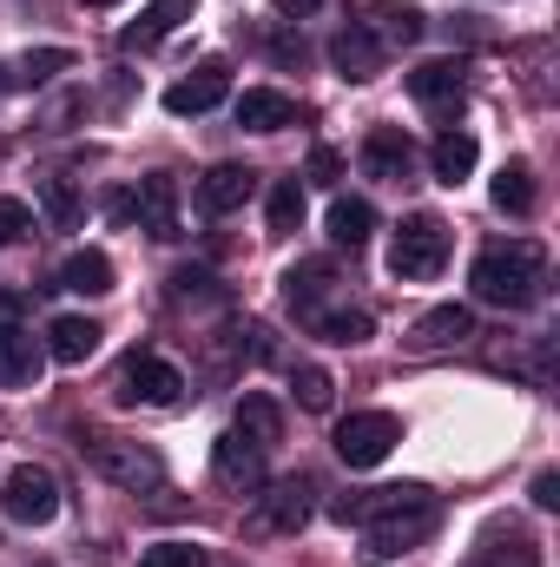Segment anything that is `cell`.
Returning a JSON list of instances; mask_svg holds the SVG:
<instances>
[{
  "instance_id": "1",
  "label": "cell",
  "mask_w": 560,
  "mask_h": 567,
  "mask_svg": "<svg viewBox=\"0 0 560 567\" xmlns=\"http://www.w3.org/2000/svg\"><path fill=\"white\" fill-rule=\"evenodd\" d=\"M468 290H475V303H495V310H528V303H541V290H548V251H541L535 238L495 245V251H481V258H475Z\"/></svg>"
},
{
  "instance_id": "2",
  "label": "cell",
  "mask_w": 560,
  "mask_h": 567,
  "mask_svg": "<svg viewBox=\"0 0 560 567\" xmlns=\"http://www.w3.org/2000/svg\"><path fill=\"white\" fill-rule=\"evenodd\" d=\"M80 455L93 462V475H106V482L126 488V495H145V488L165 482V462H158L145 442H126V435H86Z\"/></svg>"
},
{
  "instance_id": "3",
  "label": "cell",
  "mask_w": 560,
  "mask_h": 567,
  "mask_svg": "<svg viewBox=\"0 0 560 567\" xmlns=\"http://www.w3.org/2000/svg\"><path fill=\"white\" fill-rule=\"evenodd\" d=\"M442 265H448V225L435 212L403 218L396 225V245H390V278L428 284V278H442Z\"/></svg>"
},
{
  "instance_id": "4",
  "label": "cell",
  "mask_w": 560,
  "mask_h": 567,
  "mask_svg": "<svg viewBox=\"0 0 560 567\" xmlns=\"http://www.w3.org/2000/svg\"><path fill=\"white\" fill-rule=\"evenodd\" d=\"M113 396L133 410H172L178 396H185V377H178V363H165V357H152V350H133L126 363H120V377H113Z\"/></svg>"
},
{
  "instance_id": "5",
  "label": "cell",
  "mask_w": 560,
  "mask_h": 567,
  "mask_svg": "<svg viewBox=\"0 0 560 567\" xmlns=\"http://www.w3.org/2000/svg\"><path fill=\"white\" fill-rule=\"evenodd\" d=\"M0 515L20 522V528H46V522L60 515V482H53L40 462L7 468V482H0Z\"/></svg>"
},
{
  "instance_id": "6",
  "label": "cell",
  "mask_w": 560,
  "mask_h": 567,
  "mask_svg": "<svg viewBox=\"0 0 560 567\" xmlns=\"http://www.w3.org/2000/svg\"><path fill=\"white\" fill-rule=\"evenodd\" d=\"M396 442H403V416H390V410H356L336 423V455L350 468H376Z\"/></svg>"
},
{
  "instance_id": "7",
  "label": "cell",
  "mask_w": 560,
  "mask_h": 567,
  "mask_svg": "<svg viewBox=\"0 0 560 567\" xmlns=\"http://www.w3.org/2000/svg\"><path fill=\"white\" fill-rule=\"evenodd\" d=\"M435 522H442L435 495H428V502H416V508H396V515L370 522V548H363V561H396V555H409L416 542H428V535H435Z\"/></svg>"
},
{
  "instance_id": "8",
  "label": "cell",
  "mask_w": 560,
  "mask_h": 567,
  "mask_svg": "<svg viewBox=\"0 0 560 567\" xmlns=\"http://www.w3.org/2000/svg\"><path fill=\"white\" fill-rule=\"evenodd\" d=\"M310 508H317V482H310V475H283V482H271V488L258 495L251 528H258V535H297V528L310 522Z\"/></svg>"
},
{
  "instance_id": "9",
  "label": "cell",
  "mask_w": 560,
  "mask_h": 567,
  "mask_svg": "<svg viewBox=\"0 0 560 567\" xmlns=\"http://www.w3.org/2000/svg\"><path fill=\"white\" fill-rule=\"evenodd\" d=\"M416 502H428L422 482H383V488H363V495H336L330 515H336L343 528H370V522H383V515H396V508H416Z\"/></svg>"
},
{
  "instance_id": "10",
  "label": "cell",
  "mask_w": 560,
  "mask_h": 567,
  "mask_svg": "<svg viewBox=\"0 0 560 567\" xmlns=\"http://www.w3.org/2000/svg\"><path fill=\"white\" fill-rule=\"evenodd\" d=\"M211 475H218V488L251 495V488H265V449H258L245 429H225V435L211 442Z\"/></svg>"
},
{
  "instance_id": "11",
  "label": "cell",
  "mask_w": 560,
  "mask_h": 567,
  "mask_svg": "<svg viewBox=\"0 0 560 567\" xmlns=\"http://www.w3.org/2000/svg\"><path fill=\"white\" fill-rule=\"evenodd\" d=\"M356 165H363V178H376V185H403L409 172H416V145L409 133H396V126H376L363 152H356Z\"/></svg>"
},
{
  "instance_id": "12",
  "label": "cell",
  "mask_w": 560,
  "mask_h": 567,
  "mask_svg": "<svg viewBox=\"0 0 560 567\" xmlns=\"http://www.w3.org/2000/svg\"><path fill=\"white\" fill-rule=\"evenodd\" d=\"M46 363V343L27 323H0V390H33Z\"/></svg>"
},
{
  "instance_id": "13",
  "label": "cell",
  "mask_w": 560,
  "mask_h": 567,
  "mask_svg": "<svg viewBox=\"0 0 560 567\" xmlns=\"http://www.w3.org/2000/svg\"><path fill=\"white\" fill-rule=\"evenodd\" d=\"M330 66L343 73V80H376L383 73V40L363 27V20H350V27H336V40H330Z\"/></svg>"
},
{
  "instance_id": "14",
  "label": "cell",
  "mask_w": 560,
  "mask_h": 567,
  "mask_svg": "<svg viewBox=\"0 0 560 567\" xmlns=\"http://www.w3.org/2000/svg\"><path fill=\"white\" fill-rule=\"evenodd\" d=\"M258 198V172L251 165H211L205 178H198V205L211 212V218H231V212H245Z\"/></svg>"
},
{
  "instance_id": "15",
  "label": "cell",
  "mask_w": 560,
  "mask_h": 567,
  "mask_svg": "<svg viewBox=\"0 0 560 567\" xmlns=\"http://www.w3.org/2000/svg\"><path fill=\"white\" fill-rule=\"evenodd\" d=\"M330 284H336V271L323 265V258H310V265H290L283 271V303H290V317L310 330V317L317 310H330Z\"/></svg>"
},
{
  "instance_id": "16",
  "label": "cell",
  "mask_w": 560,
  "mask_h": 567,
  "mask_svg": "<svg viewBox=\"0 0 560 567\" xmlns=\"http://www.w3.org/2000/svg\"><path fill=\"white\" fill-rule=\"evenodd\" d=\"M225 93H231V80H225V66H198L191 80H178V86H165V113H172V120H198V113H211V106H225Z\"/></svg>"
},
{
  "instance_id": "17",
  "label": "cell",
  "mask_w": 560,
  "mask_h": 567,
  "mask_svg": "<svg viewBox=\"0 0 560 567\" xmlns=\"http://www.w3.org/2000/svg\"><path fill=\"white\" fill-rule=\"evenodd\" d=\"M462 86H468L462 60H422L416 73H409V93H416L428 113H455L462 106Z\"/></svg>"
},
{
  "instance_id": "18",
  "label": "cell",
  "mask_w": 560,
  "mask_h": 567,
  "mask_svg": "<svg viewBox=\"0 0 560 567\" xmlns=\"http://www.w3.org/2000/svg\"><path fill=\"white\" fill-rule=\"evenodd\" d=\"M133 198H139V212H133V218H139L158 245H165V238H178V178H172V172H152Z\"/></svg>"
},
{
  "instance_id": "19",
  "label": "cell",
  "mask_w": 560,
  "mask_h": 567,
  "mask_svg": "<svg viewBox=\"0 0 560 567\" xmlns=\"http://www.w3.org/2000/svg\"><path fill=\"white\" fill-rule=\"evenodd\" d=\"M238 126L245 133H283V126H297V100L278 93V86H251V93H238Z\"/></svg>"
},
{
  "instance_id": "20",
  "label": "cell",
  "mask_w": 560,
  "mask_h": 567,
  "mask_svg": "<svg viewBox=\"0 0 560 567\" xmlns=\"http://www.w3.org/2000/svg\"><path fill=\"white\" fill-rule=\"evenodd\" d=\"M462 337H475V310L468 303H442L409 330V350H455Z\"/></svg>"
},
{
  "instance_id": "21",
  "label": "cell",
  "mask_w": 560,
  "mask_h": 567,
  "mask_svg": "<svg viewBox=\"0 0 560 567\" xmlns=\"http://www.w3.org/2000/svg\"><path fill=\"white\" fill-rule=\"evenodd\" d=\"M100 337H106V330H100L93 317H53V323H46V357H53V363H86V357L100 350Z\"/></svg>"
},
{
  "instance_id": "22",
  "label": "cell",
  "mask_w": 560,
  "mask_h": 567,
  "mask_svg": "<svg viewBox=\"0 0 560 567\" xmlns=\"http://www.w3.org/2000/svg\"><path fill=\"white\" fill-rule=\"evenodd\" d=\"M191 13H198V0H152L139 20L120 33V47H133V53H139V47H158V40H165L178 20H191Z\"/></svg>"
},
{
  "instance_id": "23",
  "label": "cell",
  "mask_w": 560,
  "mask_h": 567,
  "mask_svg": "<svg viewBox=\"0 0 560 567\" xmlns=\"http://www.w3.org/2000/svg\"><path fill=\"white\" fill-rule=\"evenodd\" d=\"M310 330H317L323 343L356 350V343H370V337H376V317H370V310H350V303H330V310H317V317H310Z\"/></svg>"
},
{
  "instance_id": "24",
  "label": "cell",
  "mask_w": 560,
  "mask_h": 567,
  "mask_svg": "<svg viewBox=\"0 0 560 567\" xmlns=\"http://www.w3.org/2000/svg\"><path fill=\"white\" fill-rule=\"evenodd\" d=\"M475 158H481L475 133H455V126H448L442 140L428 145V165H435V178H442V185H462V178L475 172Z\"/></svg>"
},
{
  "instance_id": "25",
  "label": "cell",
  "mask_w": 560,
  "mask_h": 567,
  "mask_svg": "<svg viewBox=\"0 0 560 567\" xmlns=\"http://www.w3.org/2000/svg\"><path fill=\"white\" fill-rule=\"evenodd\" d=\"M60 290H73V297H106V290H113V258H106V251H73V258L60 265Z\"/></svg>"
},
{
  "instance_id": "26",
  "label": "cell",
  "mask_w": 560,
  "mask_h": 567,
  "mask_svg": "<svg viewBox=\"0 0 560 567\" xmlns=\"http://www.w3.org/2000/svg\"><path fill=\"white\" fill-rule=\"evenodd\" d=\"M363 27L376 40H390V47H409V40H422V7H409V0H376Z\"/></svg>"
},
{
  "instance_id": "27",
  "label": "cell",
  "mask_w": 560,
  "mask_h": 567,
  "mask_svg": "<svg viewBox=\"0 0 560 567\" xmlns=\"http://www.w3.org/2000/svg\"><path fill=\"white\" fill-rule=\"evenodd\" d=\"M535 198H541V192H535V172H528L521 158H508V165L495 172V212L528 218V212H535Z\"/></svg>"
},
{
  "instance_id": "28",
  "label": "cell",
  "mask_w": 560,
  "mask_h": 567,
  "mask_svg": "<svg viewBox=\"0 0 560 567\" xmlns=\"http://www.w3.org/2000/svg\"><path fill=\"white\" fill-rule=\"evenodd\" d=\"M370 231H376V205H370V198H336V205H330V238H336V245L356 251V245H370Z\"/></svg>"
},
{
  "instance_id": "29",
  "label": "cell",
  "mask_w": 560,
  "mask_h": 567,
  "mask_svg": "<svg viewBox=\"0 0 560 567\" xmlns=\"http://www.w3.org/2000/svg\"><path fill=\"white\" fill-rule=\"evenodd\" d=\"M73 66V53L66 47H40V53H27V60H13V66H0V86H46L53 73H66Z\"/></svg>"
},
{
  "instance_id": "30",
  "label": "cell",
  "mask_w": 560,
  "mask_h": 567,
  "mask_svg": "<svg viewBox=\"0 0 560 567\" xmlns=\"http://www.w3.org/2000/svg\"><path fill=\"white\" fill-rule=\"evenodd\" d=\"M468 567H541V548H535L528 535H515V528H508V535H488V542L475 548V561H468Z\"/></svg>"
},
{
  "instance_id": "31",
  "label": "cell",
  "mask_w": 560,
  "mask_h": 567,
  "mask_svg": "<svg viewBox=\"0 0 560 567\" xmlns=\"http://www.w3.org/2000/svg\"><path fill=\"white\" fill-rule=\"evenodd\" d=\"M33 198H40V212H46L53 231H73V225H80V192H73L60 172H46V178L33 185Z\"/></svg>"
},
{
  "instance_id": "32",
  "label": "cell",
  "mask_w": 560,
  "mask_h": 567,
  "mask_svg": "<svg viewBox=\"0 0 560 567\" xmlns=\"http://www.w3.org/2000/svg\"><path fill=\"white\" fill-rule=\"evenodd\" d=\"M238 429H245L258 449H271V442L283 435V410L271 403V396H245V403H238Z\"/></svg>"
},
{
  "instance_id": "33",
  "label": "cell",
  "mask_w": 560,
  "mask_h": 567,
  "mask_svg": "<svg viewBox=\"0 0 560 567\" xmlns=\"http://www.w3.org/2000/svg\"><path fill=\"white\" fill-rule=\"evenodd\" d=\"M172 303H225V290L205 265H185V271H172Z\"/></svg>"
},
{
  "instance_id": "34",
  "label": "cell",
  "mask_w": 560,
  "mask_h": 567,
  "mask_svg": "<svg viewBox=\"0 0 560 567\" xmlns=\"http://www.w3.org/2000/svg\"><path fill=\"white\" fill-rule=\"evenodd\" d=\"M297 225H303V185L278 178L271 185V231H297Z\"/></svg>"
},
{
  "instance_id": "35",
  "label": "cell",
  "mask_w": 560,
  "mask_h": 567,
  "mask_svg": "<svg viewBox=\"0 0 560 567\" xmlns=\"http://www.w3.org/2000/svg\"><path fill=\"white\" fill-rule=\"evenodd\" d=\"M290 390H297L303 410H330V390H336V383H330L317 363H297V370H290Z\"/></svg>"
},
{
  "instance_id": "36",
  "label": "cell",
  "mask_w": 560,
  "mask_h": 567,
  "mask_svg": "<svg viewBox=\"0 0 560 567\" xmlns=\"http://www.w3.org/2000/svg\"><path fill=\"white\" fill-rule=\"evenodd\" d=\"M211 555L198 548V542H158V548H145L139 567H205Z\"/></svg>"
},
{
  "instance_id": "37",
  "label": "cell",
  "mask_w": 560,
  "mask_h": 567,
  "mask_svg": "<svg viewBox=\"0 0 560 567\" xmlns=\"http://www.w3.org/2000/svg\"><path fill=\"white\" fill-rule=\"evenodd\" d=\"M27 238H33V205L0 198V245H27Z\"/></svg>"
},
{
  "instance_id": "38",
  "label": "cell",
  "mask_w": 560,
  "mask_h": 567,
  "mask_svg": "<svg viewBox=\"0 0 560 567\" xmlns=\"http://www.w3.org/2000/svg\"><path fill=\"white\" fill-rule=\"evenodd\" d=\"M528 495H535V508H560V475H554V468H541Z\"/></svg>"
},
{
  "instance_id": "39",
  "label": "cell",
  "mask_w": 560,
  "mask_h": 567,
  "mask_svg": "<svg viewBox=\"0 0 560 567\" xmlns=\"http://www.w3.org/2000/svg\"><path fill=\"white\" fill-rule=\"evenodd\" d=\"M133 212H139V198H133V192H113V198H106V218H113V225H126Z\"/></svg>"
},
{
  "instance_id": "40",
  "label": "cell",
  "mask_w": 560,
  "mask_h": 567,
  "mask_svg": "<svg viewBox=\"0 0 560 567\" xmlns=\"http://www.w3.org/2000/svg\"><path fill=\"white\" fill-rule=\"evenodd\" d=\"M278 13H283V20H310V13H317V0H278Z\"/></svg>"
},
{
  "instance_id": "41",
  "label": "cell",
  "mask_w": 560,
  "mask_h": 567,
  "mask_svg": "<svg viewBox=\"0 0 560 567\" xmlns=\"http://www.w3.org/2000/svg\"><path fill=\"white\" fill-rule=\"evenodd\" d=\"M86 7H120V0H86Z\"/></svg>"
}]
</instances>
